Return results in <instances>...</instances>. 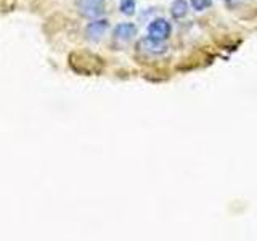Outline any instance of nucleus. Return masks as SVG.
<instances>
[{"mask_svg": "<svg viewBox=\"0 0 257 241\" xmlns=\"http://www.w3.org/2000/svg\"><path fill=\"white\" fill-rule=\"evenodd\" d=\"M109 28L108 20H92L85 28V36L90 42H98Z\"/></svg>", "mask_w": 257, "mask_h": 241, "instance_id": "obj_4", "label": "nucleus"}, {"mask_svg": "<svg viewBox=\"0 0 257 241\" xmlns=\"http://www.w3.org/2000/svg\"><path fill=\"white\" fill-rule=\"evenodd\" d=\"M135 8H137L135 0H120V4H119L120 13L125 16H132L135 13Z\"/></svg>", "mask_w": 257, "mask_h": 241, "instance_id": "obj_7", "label": "nucleus"}, {"mask_svg": "<svg viewBox=\"0 0 257 241\" xmlns=\"http://www.w3.org/2000/svg\"><path fill=\"white\" fill-rule=\"evenodd\" d=\"M139 48L143 53H148V55H164L167 52V45L164 40H158V39H153L150 36L143 37L139 40Z\"/></svg>", "mask_w": 257, "mask_h": 241, "instance_id": "obj_3", "label": "nucleus"}, {"mask_svg": "<svg viewBox=\"0 0 257 241\" xmlns=\"http://www.w3.org/2000/svg\"><path fill=\"white\" fill-rule=\"evenodd\" d=\"M112 36L117 40L128 42V40H132L137 36V26L134 23H119L114 31H112Z\"/></svg>", "mask_w": 257, "mask_h": 241, "instance_id": "obj_5", "label": "nucleus"}, {"mask_svg": "<svg viewBox=\"0 0 257 241\" xmlns=\"http://www.w3.org/2000/svg\"><path fill=\"white\" fill-rule=\"evenodd\" d=\"M190 4L196 12H204L206 8L212 5V0H190Z\"/></svg>", "mask_w": 257, "mask_h": 241, "instance_id": "obj_8", "label": "nucleus"}, {"mask_svg": "<svg viewBox=\"0 0 257 241\" xmlns=\"http://www.w3.org/2000/svg\"><path fill=\"white\" fill-rule=\"evenodd\" d=\"M171 32H172L171 23L164 18H156L148 24V36L153 39L164 40L166 42V40L169 39V36H171Z\"/></svg>", "mask_w": 257, "mask_h": 241, "instance_id": "obj_2", "label": "nucleus"}, {"mask_svg": "<svg viewBox=\"0 0 257 241\" xmlns=\"http://www.w3.org/2000/svg\"><path fill=\"white\" fill-rule=\"evenodd\" d=\"M188 13V2L187 0H174V4L171 7V15L175 20H182L185 18Z\"/></svg>", "mask_w": 257, "mask_h": 241, "instance_id": "obj_6", "label": "nucleus"}, {"mask_svg": "<svg viewBox=\"0 0 257 241\" xmlns=\"http://www.w3.org/2000/svg\"><path fill=\"white\" fill-rule=\"evenodd\" d=\"M77 10L85 18L96 20L104 12L103 0H77Z\"/></svg>", "mask_w": 257, "mask_h": 241, "instance_id": "obj_1", "label": "nucleus"}]
</instances>
